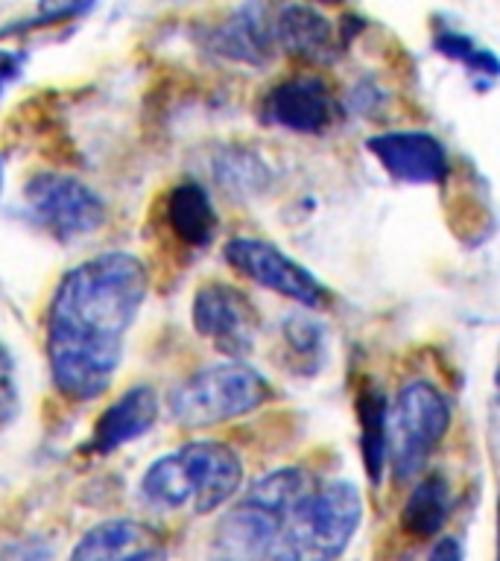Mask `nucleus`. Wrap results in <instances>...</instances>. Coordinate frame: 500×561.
<instances>
[{"label": "nucleus", "mask_w": 500, "mask_h": 561, "mask_svg": "<svg viewBox=\"0 0 500 561\" xmlns=\"http://www.w3.org/2000/svg\"><path fill=\"white\" fill-rule=\"evenodd\" d=\"M147 293V266L121 249L94 254L61 275L47 305L44 348L50 383L65 401L91 403L112 389Z\"/></svg>", "instance_id": "obj_1"}, {"label": "nucleus", "mask_w": 500, "mask_h": 561, "mask_svg": "<svg viewBox=\"0 0 500 561\" xmlns=\"http://www.w3.org/2000/svg\"><path fill=\"white\" fill-rule=\"evenodd\" d=\"M243 489V459L214 438L184 442L158 456L140 477V500L156 512H191L196 517L226 508Z\"/></svg>", "instance_id": "obj_2"}, {"label": "nucleus", "mask_w": 500, "mask_h": 561, "mask_svg": "<svg viewBox=\"0 0 500 561\" xmlns=\"http://www.w3.org/2000/svg\"><path fill=\"white\" fill-rule=\"evenodd\" d=\"M310 489L305 468L281 465L237 491L211 533L208 561H270L289 512Z\"/></svg>", "instance_id": "obj_3"}, {"label": "nucleus", "mask_w": 500, "mask_h": 561, "mask_svg": "<svg viewBox=\"0 0 500 561\" xmlns=\"http://www.w3.org/2000/svg\"><path fill=\"white\" fill-rule=\"evenodd\" d=\"M363 524V494L354 482L314 485L289 512L270 561H340Z\"/></svg>", "instance_id": "obj_4"}, {"label": "nucleus", "mask_w": 500, "mask_h": 561, "mask_svg": "<svg viewBox=\"0 0 500 561\" xmlns=\"http://www.w3.org/2000/svg\"><path fill=\"white\" fill-rule=\"evenodd\" d=\"M275 398V389L246 359H219L179 380L167 392V412L182 427H217L252 415Z\"/></svg>", "instance_id": "obj_5"}, {"label": "nucleus", "mask_w": 500, "mask_h": 561, "mask_svg": "<svg viewBox=\"0 0 500 561\" xmlns=\"http://www.w3.org/2000/svg\"><path fill=\"white\" fill-rule=\"evenodd\" d=\"M451 430V401L430 380H410L395 394L386 419V462L398 482L424 473Z\"/></svg>", "instance_id": "obj_6"}, {"label": "nucleus", "mask_w": 500, "mask_h": 561, "mask_svg": "<svg viewBox=\"0 0 500 561\" xmlns=\"http://www.w3.org/2000/svg\"><path fill=\"white\" fill-rule=\"evenodd\" d=\"M24 214L56 243H77L105 226L109 205L82 179L50 170L24 184Z\"/></svg>", "instance_id": "obj_7"}, {"label": "nucleus", "mask_w": 500, "mask_h": 561, "mask_svg": "<svg viewBox=\"0 0 500 561\" xmlns=\"http://www.w3.org/2000/svg\"><path fill=\"white\" fill-rule=\"evenodd\" d=\"M193 331L226 359H246L261 340V313L243 289L228 280H208L193 293Z\"/></svg>", "instance_id": "obj_8"}, {"label": "nucleus", "mask_w": 500, "mask_h": 561, "mask_svg": "<svg viewBox=\"0 0 500 561\" xmlns=\"http://www.w3.org/2000/svg\"><path fill=\"white\" fill-rule=\"evenodd\" d=\"M223 257L240 278L287 298L293 305L316 310L328 301V289L314 272L302 266L296 257L281 252L279 245L261 237H231L223 245Z\"/></svg>", "instance_id": "obj_9"}, {"label": "nucleus", "mask_w": 500, "mask_h": 561, "mask_svg": "<svg viewBox=\"0 0 500 561\" xmlns=\"http://www.w3.org/2000/svg\"><path fill=\"white\" fill-rule=\"evenodd\" d=\"M340 114V100L319 73L284 77L261 96V121L296 135H325Z\"/></svg>", "instance_id": "obj_10"}, {"label": "nucleus", "mask_w": 500, "mask_h": 561, "mask_svg": "<svg viewBox=\"0 0 500 561\" xmlns=\"http://www.w3.org/2000/svg\"><path fill=\"white\" fill-rule=\"evenodd\" d=\"M375 161L404 184H442L451 173V158L445 144L419 129L380 131L366 140Z\"/></svg>", "instance_id": "obj_11"}, {"label": "nucleus", "mask_w": 500, "mask_h": 561, "mask_svg": "<svg viewBox=\"0 0 500 561\" xmlns=\"http://www.w3.org/2000/svg\"><path fill=\"white\" fill-rule=\"evenodd\" d=\"M202 47L231 65L266 68L279 56L272 35V9L263 3L237 7L231 15L202 33Z\"/></svg>", "instance_id": "obj_12"}, {"label": "nucleus", "mask_w": 500, "mask_h": 561, "mask_svg": "<svg viewBox=\"0 0 500 561\" xmlns=\"http://www.w3.org/2000/svg\"><path fill=\"white\" fill-rule=\"evenodd\" d=\"M272 35L281 53L307 65H333L349 44V38L342 35V24L325 15L319 7H307V3H287L275 9Z\"/></svg>", "instance_id": "obj_13"}, {"label": "nucleus", "mask_w": 500, "mask_h": 561, "mask_svg": "<svg viewBox=\"0 0 500 561\" xmlns=\"http://www.w3.org/2000/svg\"><path fill=\"white\" fill-rule=\"evenodd\" d=\"M68 561H170V547L147 520L105 517L79 538Z\"/></svg>", "instance_id": "obj_14"}, {"label": "nucleus", "mask_w": 500, "mask_h": 561, "mask_svg": "<svg viewBox=\"0 0 500 561\" xmlns=\"http://www.w3.org/2000/svg\"><path fill=\"white\" fill-rule=\"evenodd\" d=\"M161 415V401L152 386H132L121 398H114L96 419L94 433L88 438V450L96 456H109L121 447L138 442L156 427Z\"/></svg>", "instance_id": "obj_15"}, {"label": "nucleus", "mask_w": 500, "mask_h": 561, "mask_svg": "<svg viewBox=\"0 0 500 561\" xmlns=\"http://www.w3.org/2000/svg\"><path fill=\"white\" fill-rule=\"evenodd\" d=\"M164 219L170 234L188 249H205L219 231V214L200 182H179L164 199Z\"/></svg>", "instance_id": "obj_16"}, {"label": "nucleus", "mask_w": 500, "mask_h": 561, "mask_svg": "<svg viewBox=\"0 0 500 561\" xmlns=\"http://www.w3.org/2000/svg\"><path fill=\"white\" fill-rule=\"evenodd\" d=\"M454 506V489L445 473H421V480L412 485L401 506V529L412 541H430L445 529Z\"/></svg>", "instance_id": "obj_17"}, {"label": "nucleus", "mask_w": 500, "mask_h": 561, "mask_svg": "<svg viewBox=\"0 0 500 561\" xmlns=\"http://www.w3.org/2000/svg\"><path fill=\"white\" fill-rule=\"evenodd\" d=\"M325 328L310 316H284L279 324L281 366L293 375L314 377L325 363Z\"/></svg>", "instance_id": "obj_18"}, {"label": "nucleus", "mask_w": 500, "mask_h": 561, "mask_svg": "<svg viewBox=\"0 0 500 561\" xmlns=\"http://www.w3.org/2000/svg\"><path fill=\"white\" fill-rule=\"evenodd\" d=\"M386 419L389 403L377 386H363L357 394V421H360V454L366 462V473L372 482H380L386 465Z\"/></svg>", "instance_id": "obj_19"}, {"label": "nucleus", "mask_w": 500, "mask_h": 561, "mask_svg": "<svg viewBox=\"0 0 500 561\" xmlns=\"http://www.w3.org/2000/svg\"><path fill=\"white\" fill-rule=\"evenodd\" d=\"M433 47H436L445 59L459 61V65H465V68L471 70V73H477V77H498L500 68L498 59H495V53L480 47V44L474 42V38H468L465 33H456L451 26L439 30L436 38H433Z\"/></svg>", "instance_id": "obj_20"}, {"label": "nucleus", "mask_w": 500, "mask_h": 561, "mask_svg": "<svg viewBox=\"0 0 500 561\" xmlns=\"http://www.w3.org/2000/svg\"><path fill=\"white\" fill-rule=\"evenodd\" d=\"M18 412H21V386H18L15 357L0 342V430L15 424Z\"/></svg>", "instance_id": "obj_21"}, {"label": "nucleus", "mask_w": 500, "mask_h": 561, "mask_svg": "<svg viewBox=\"0 0 500 561\" xmlns=\"http://www.w3.org/2000/svg\"><path fill=\"white\" fill-rule=\"evenodd\" d=\"M53 541L38 533L18 535L0 543V561H53Z\"/></svg>", "instance_id": "obj_22"}, {"label": "nucleus", "mask_w": 500, "mask_h": 561, "mask_svg": "<svg viewBox=\"0 0 500 561\" xmlns=\"http://www.w3.org/2000/svg\"><path fill=\"white\" fill-rule=\"evenodd\" d=\"M26 53L21 50H9V47H0V96L7 94V88L21 77L24 70Z\"/></svg>", "instance_id": "obj_23"}, {"label": "nucleus", "mask_w": 500, "mask_h": 561, "mask_svg": "<svg viewBox=\"0 0 500 561\" xmlns=\"http://www.w3.org/2000/svg\"><path fill=\"white\" fill-rule=\"evenodd\" d=\"M428 561H463V543L454 535H442L430 547Z\"/></svg>", "instance_id": "obj_24"}, {"label": "nucleus", "mask_w": 500, "mask_h": 561, "mask_svg": "<svg viewBox=\"0 0 500 561\" xmlns=\"http://www.w3.org/2000/svg\"><path fill=\"white\" fill-rule=\"evenodd\" d=\"M3 179H7V167H3V158H0V193H3Z\"/></svg>", "instance_id": "obj_25"}]
</instances>
